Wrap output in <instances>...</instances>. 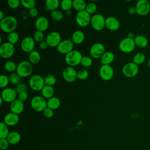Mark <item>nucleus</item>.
Here are the masks:
<instances>
[{"instance_id":"1","label":"nucleus","mask_w":150,"mask_h":150,"mask_svg":"<svg viewBox=\"0 0 150 150\" xmlns=\"http://www.w3.org/2000/svg\"><path fill=\"white\" fill-rule=\"evenodd\" d=\"M18 24L17 19L13 16H5L0 21L1 29L5 33H11L14 32Z\"/></svg>"},{"instance_id":"2","label":"nucleus","mask_w":150,"mask_h":150,"mask_svg":"<svg viewBox=\"0 0 150 150\" xmlns=\"http://www.w3.org/2000/svg\"><path fill=\"white\" fill-rule=\"evenodd\" d=\"M16 71L21 77H27L32 74L33 66L30 62L26 60L22 61L17 65Z\"/></svg>"},{"instance_id":"3","label":"nucleus","mask_w":150,"mask_h":150,"mask_svg":"<svg viewBox=\"0 0 150 150\" xmlns=\"http://www.w3.org/2000/svg\"><path fill=\"white\" fill-rule=\"evenodd\" d=\"M82 54L79 50H73L70 53L66 54L65 62L70 66H76L81 63Z\"/></svg>"},{"instance_id":"4","label":"nucleus","mask_w":150,"mask_h":150,"mask_svg":"<svg viewBox=\"0 0 150 150\" xmlns=\"http://www.w3.org/2000/svg\"><path fill=\"white\" fill-rule=\"evenodd\" d=\"M30 105L33 110L39 112H43V111L47 107L46 98L40 96H37L32 98L30 101Z\"/></svg>"},{"instance_id":"5","label":"nucleus","mask_w":150,"mask_h":150,"mask_svg":"<svg viewBox=\"0 0 150 150\" xmlns=\"http://www.w3.org/2000/svg\"><path fill=\"white\" fill-rule=\"evenodd\" d=\"M29 84L31 89L34 91H41L45 86L44 79L40 75H33L29 81Z\"/></svg>"},{"instance_id":"6","label":"nucleus","mask_w":150,"mask_h":150,"mask_svg":"<svg viewBox=\"0 0 150 150\" xmlns=\"http://www.w3.org/2000/svg\"><path fill=\"white\" fill-rule=\"evenodd\" d=\"M105 21L104 16L102 14L98 13L94 15L91 18L90 23L92 28L97 31L101 30L105 27Z\"/></svg>"},{"instance_id":"7","label":"nucleus","mask_w":150,"mask_h":150,"mask_svg":"<svg viewBox=\"0 0 150 150\" xmlns=\"http://www.w3.org/2000/svg\"><path fill=\"white\" fill-rule=\"evenodd\" d=\"M135 47L134 39L133 38H125L121 40L119 43L120 50L124 53H130Z\"/></svg>"},{"instance_id":"8","label":"nucleus","mask_w":150,"mask_h":150,"mask_svg":"<svg viewBox=\"0 0 150 150\" xmlns=\"http://www.w3.org/2000/svg\"><path fill=\"white\" fill-rule=\"evenodd\" d=\"M15 53V46L9 42H5L0 46V55L2 58L11 57Z\"/></svg>"},{"instance_id":"9","label":"nucleus","mask_w":150,"mask_h":150,"mask_svg":"<svg viewBox=\"0 0 150 150\" xmlns=\"http://www.w3.org/2000/svg\"><path fill=\"white\" fill-rule=\"evenodd\" d=\"M139 71L138 66L133 62L125 64L122 69L123 74L127 77H133L135 76Z\"/></svg>"},{"instance_id":"10","label":"nucleus","mask_w":150,"mask_h":150,"mask_svg":"<svg viewBox=\"0 0 150 150\" xmlns=\"http://www.w3.org/2000/svg\"><path fill=\"white\" fill-rule=\"evenodd\" d=\"M91 18L90 15L84 10L78 12L76 16V21L79 26L85 27L90 23Z\"/></svg>"},{"instance_id":"11","label":"nucleus","mask_w":150,"mask_h":150,"mask_svg":"<svg viewBox=\"0 0 150 150\" xmlns=\"http://www.w3.org/2000/svg\"><path fill=\"white\" fill-rule=\"evenodd\" d=\"M136 13L140 16L147 15L150 11V3L146 0H139L135 6Z\"/></svg>"},{"instance_id":"12","label":"nucleus","mask_w":150,"mask_h":150,"mask_svg":"<svg viewBox=\"0 0 150 150\" xmlns=\"http://www.w3.org/2000/svg\"><path fill=\"white\" fill-rule=\"evenodd\" d=\"M104 53L105 47L101 43H96L90 47V54L94 59L101 58Z\"/></svg>"},{"instance_id":"13","label":"nucleus","mask_w":150,"mask_h":150,"mask_svg":"<svg viewBox=\"0 0 150 150\" xmlns=\"http://www.w3.org/2000/svg\"><path fill=\"white\" fill-rule=\"evenodd\" d=\"M61 35L59 33L56 31L50 32L46 36V42L50 47H57L58 45L62 42Z\"/></svg>"},{"instance_id":"14","label":"nucleus","mask_w":150,"mask_h":150,"mask_svg":"<svg viewBox=\"0 0 150 150\" xmlns=\"http://www.w3.org/2000/svg\"><path fill=\"white\" fill-rule=\"evenodd\" d=\"M62 75L64 80L69 83L74 81L77 78V72L73 67L71 66L65 67L63 70Z\"/></svg>"},{"instance_id":"15","label":"nucleus","mask_w":150,"mask_h":150,"mask_svg":"<svg viewBox=\"0 0 150 150\" xmlns=\"http://www.w3.org/2000/svg\"><path fill=\"white\" fill-rule=\"evenodd\" d=\"M17 92L14 88H6L1 92V98L5 102L11 103L16 99Z\"/></svg>"},{"instance_id":"16","label":"nucleus","mask_w":150,"mask_h":150,"mask_svg":"<svg viewBox=\"0 0 150 150\" xmlns=\"http://www.w3.org/2000/svg\"><path fill=\"white\" fill-rule=\"evenodd\" d=\"M99 74L100 77L105 80H111L114 76V70L110 65H102L99 70Z\"/></svg>"},{"instance_id":"17","label":"nucleus","mask_w":150,"mask_h":150,"mask_svg":"<svg viewBox=\"0 0 150 150\" xmlns=\"http://www.w3.org/2000/svg\"><path fill=\"white\" fill-rule=\"evenodd\" d=\"M73 49V43L70 39L62 40L57 46V49L59 52L66 54L71 52Z\"/></svg>"},{"instance_id":"18","label":"nucleus","mask_w":150,"mask_h":150,"mask_svg":"<svg viewBox=\"0 0 150 150\" xmlns=\"http://www.w3.org/2000/svg\"><path fill=\"white\" fill-rule=\"evenodd\" d=\"M35 40L33 38L30 36L25 37L21 42V47L22 50L26 53H30L34 50V47L35 45Z\"/></svg>"},{"instance_id":"19","label":"nucleus","mask_w":150,"mask_h":150,"mask_svg":"<svg viewBox=\"0 0 150 150\" xmlns=\"http://www.w3.org/2000/svg\"><path fill=\"white\" fill-rule=\"evenodd\" d=\"M49 20L45 16H40L35 21V26L37 30L44 32L49 27Z\"/></svg>"},{"instance_id":"20","label":"nucleus","mask_w":150,"mask_h":150,"mask_svg":"<svg viewBox=\"0 0 150 150\" xmlns=\"http://www.w3.org/2000/svg\"><path fill=\"white\" fill-rule=\"evenodd\" d=\"M120 26L118 20L113 16H108L105 18V26L109 30L112 31L117 30Z\"/></svg>"},{"instance_id":"21","label":"nucleus","mask_w":150,"mask_h":150,"mask_svg":"<svg viewBox=\"0 0 150 150\" xmlns=\"http://www.w3.org/2000/svg\"><path fill=\"white\" fill-rule=\"evenodd\" d=\"M24 109L23 103L19 99H16L12 101L10 104V110L11 112L16 114L17 115L22 112Z\"/></svg>"},{"instance_id":"22","label":"nucleus","mask_w":150,"mask_h":150,"mask_svg":"<svg viewBox=\"0 0 150 150\" xmlns=\"http://www.w3.org/2000/svg\"><path fill=\"white\" fill-rule=\"evenodd\" d=\"M19 121L18 115L13 112H9L6 114L4 118V122L8 126H14L16 125Z\"/></svg>"},{"instance_id":"23","label":"nucleus","mask_w":150,"mask_h":150,"mask_svg":"<svg viewBox=\"0 0 150 150\" xmlns=\"http://www.w3.org/2000/svg\"><path fill=\"white\" fill-rule=\"evenodd\" d=\"M84 33L81 30H78L73 32L71 36L72 42L73 43H75L76 45L81 44L82 42H83L84 40Z\"/></svg>"},{"instance_id":"24","label":"nucleus","mask_w":150,"mask_h":150,"mask_svg":"<svg viewBox=\"0 0 150 150\" xmlns=\"http://www.w3.org/2000/svg\"><path fill=\"white\" fill-rule=\"evenodd\" d=\"M6 139L10 144L15 145L21 141V136L20 134L16 131H11L9 132Z\"/></svg>"},{"instance_id":"25","label":"nucleus","mask_w":150,"mask_h":150,"mask_svg":"<svg viewBox=\"0 0 150 150\" xmlns=\"http://www.w3.org/2000/svg\"><path fill=\"white\" fill-rule=\"evenodd\" d=\"M114 54L111 52H107L101 57V62L103 65H110L114 60Z\"/></svg>"},{"instance_id":"26","label":"nucleus","mask_w":150,"mask_h":150,"mask_svg":"<svg viewBox=\"0 0 150 150\" xmlns=\"http://www.w3.org/2000/svg\"><path fill=\"white\" fill-rule=\"evenodd\" d=\"M60 100L58 97H52L47 101V106L48 108L54 110L60 107Z\"/></svg>"},{"instance_id":"27","label":"nucleus","mask_w":150,"mask_h":150,"mask_svg":"<svg viewBox=\"0 0 150 150\" xmlns=\"http://www.w3.org/2000/svg\"><path fill=\"white\" fill-rule=\"evenodd\" d=\"M42 96L45 98H50L53 97L54 89L52 86L45 85L41 90Z\"/></svg>"},{"instance_id":"28","label":"nucleus","mask_w":150,"mask_h":150,"mask_svg":"<svg viewBox=\"0 0 150 150\" xmlns=\"http://www.w3.org/2000/svg\"><path fill=\"white\" fill-rule=\"evenodd\" d=\"M134 42L135 46L140 48H144L148 45V39L145 36L142 35L137 36L134 38Z\"/></svg>"},{"instance_id":"29","label":"nucleus","mask_w":150,"mask_h":150,"mask_svg":"<svg viewBox=\"0 0 150 150\" xmlns=\"http://www.w3.org/2000/svg\"><path fill=\"white\" fill-rule=\"evenodd\" d=\"M87 4L83 0H74L73 1V7L76 11L80 12L86 9Z\"/></svg>"},{"instance_id":"30","label":"nucleus","mask_w":150,"mask_h":150,"mask_svg":"<svg viewBox=\"0 0 150 150\" xmlns=\"http://www.w3.org/2000/svg\"><path fill=\"white\" fill-rule=\"evenodd\" d=\"M8 126L4 122H0V139L6 138L9 134Z\"/></svg>"},{"instance_id":"31","label":"nucleus","mask_w":150,"mask_h":150,"mask_svg":"<svg viewBox=\"0 0 150 150\" xmlns=\"http://www.w3.org/2000/svg\"><path fill=\"white\" fill-rule=\"evenodd\" d=\"M46 7L49 9V11H53L56 10L60 5V2L59 0H46L45 1Z\"/></svg>"},{"instance_id":"32","label":"nucleus","mask_w":150,"mask_h":150,"mask_svg":"<svg viewBox=\"0 0 150 150\" xmlns=\"http://www.w3.org/2000/svg\"><path fill=\"white\" fill-rule=\"evenodd\" d=\"M29 62L32 64H37L40 60V54L36 50H33L29 55Z\"/></svg>"},{"instance_id":"33","label":"nucleus","mask_w":150,"mask_h":150,"mask_svg":"<svg viewBox=\"0 0 150 150\" xmlns=\"http://www.w3.org/2000/svg\"><path fill=\"white\" fill-rule=\"evenodd\" d=\"M19 39V36L18 34V33L15 32H12L11 33H8V42H9L10 43L13 45L18 42Z\"/></svg>"},{"instance_id":"34","label":"nucleus","mask_w":150,"mask_h":150,"mask_svg":"<svg viewBox=\"0 0 150 150\" xmlns=\"http://www.w3.org/2000/svg\"><path fill=\"white\" fill-rule=\"evenodd\" d=\"M145 60V56L143 53H137L133 57L132 62L136 64H140L143 63Z\"/></svg>"},{"instance_id":"35","label":"nucleus","mask_w":150,"mask_h":150,"mask_svg":"<svg viewBox=\"0 0 150 150\" xmlns=\"http://www.w3.org/2000/svg\"><path fill=\"white\" fill-rule=\"evenodd\" d=\"M21 4L23 7L29 10L35 7L36 1L35 0H21Z\"/></svg>"},{"instance_id":"36","label":"nucleus","mask_w":150,"mask_h":150,"mask_svg":"<svg viewBox=\"0 0 150 150\" xmlns=\"http://www.w3.org/2000/svg\"><path fill=\"white\" fill-rule=\"evenodd\" d=\"M60 6L62 9L66 12L70 10L73 7V1L71 0H62L60 2Z\"/></svg>"},{"instance_id":"37","label":"nucleus","mask_w":150,"mask_h":150,"mask_svg":"<svg viewBox=\"0 0 150 150\" xmlns=\"http://www.w3.org/2000/svg\"><path fill=\"white\" fill-rule=\"evenodd\" d=\"M4 68L7 71L12 72V71H13L14 70H16L17 66L13 61L9 60L5 63Z\"/></svg>"},{"instance_id":"38","label":"nucleus","mask_w":150,"mask_h":150,"mask_svg":"<svg viewBox=\"0 0 150 150\" xmlns=\"http://www.w3.org/2000/svg\"><path fill=\"white\" fill-rule=\"evenodd\" d=\"M45 84L46 86H53V85L55 84L56 82V79L54 76L52 75V74H49L46 76L45 79Z\"/></svg>"},{"instance_id":"39","label":"nucleus","mask_w":150,"mask_h":150,"mask_svg":"<svg viewBox=\"0 0 150 150\" xmlns=\"http://www.w3.org/2000/svg\"><path fill=\"white\" fill-rule=\"evenodd\" d=\"M9 82L12 85H18L19 84L20 80H21V77L16 73H12L9 77Z\"/></svg>"},{"instance_id":"40","label":"nucleus","mask_w":150,"mask_h":150,"mask_svg":"<svg viewBox=\"0 0 150 150\" xmlns=\"http://www.w3.org/2000/svg\"><path fill=\"white\" fill-rule=\"evenodd\" d=\"M50 14V16H51L53 20L56 21H61L63 18V13L58 10H55V11H51Z\"/></svg>"},{"instance_id":"41","label":"nucleus","mask_w":150,"mask_h":150,"mask_svg":"<svg viewBox=\"0 0 150 150\" xmlns=\"http://www.w3.org/2000/svg\"><path fill=\"white\" fill-rule=\"evenodd\" d=\"M80 64L84 67H88L92 65L93 60L89 56H83L82 57Z\"/></svg>"},{"instance_id":"42","label":"nucleus","mask_w":150,"mask_h":150,"mask_svg":"<svg viewBox=\"0 0 150 150\" xmlns=\"http://www.w3.org/2000/svg\"><path fill=\"white\" fill-rule=\"evenodd\" d=\"M97 7L96 4L93 2H90L88 4H87L85 10L87 12H88L90 15L95 13L97 11Z\"/></svg>"},{"instance_id":"43","label":"nucleus","mask_w":150,"mask_h":150,"mask_svg":"<svg viewBox=\"0 0 150 150\" xmlns=\"http://www.w3.org/2000/svg\"><path fill=\"white\" fill-rule=\"evenodd\" d=\"M88 71L86 69H81L77 72V79L80 80H85L88 77Z\"/></svg>"},{"instance_id":"44","label":"nucleus","mask_w":150,"mask_h":150,"mask_svg":"<svg viewBox=\"0 0 150 150\" xmlns=\"http://www.w3.org/2000/svg\"><path fill=\"white\" fill-rule=\"evenodd\" d=\"M33 38L35 40V41L40 43L41 42H42V40L44 38V34H43V32L36 30L33 34Z\"/></svg>"},{"instance_id":"45","label":"nucleus","mask_w":150,"mask_h":150,"mask_svg":"<svg viewBox=\"0 0 150 150\" xmlns=\"http://www.w3.org/2000/svg\"><path fill=\"white\" fill-rule=\"evenodd\" d=\"M9 82V79L8 76L6 75L2 74L0 76V87L4 88L6 87Z\"/></svg>"},{"instance_id":"46","label":"nucleus","mask_w":150,"mask_h":150,"mask_svg":"<svg viewBox=\"0 0 150 150\" xmlns=\"http://www.w3.org/2000/svg\"><path fill=\"white\" fill-rule=\"evenodd\" d=\"M8 5L12 9L17 8L21 4V1L19 0H8L7 1Z\"/></svg>"},{"instance_id":"47","label":"nucleus","mask_w":150,"mask_h":150,"mask_svg":"<svg viewBox=\"0 0 150 150\" xmlns=\"http://www.w3.org/2000/svg\"><path fill=\"white\" fill-rule=\"evenodd\" d=\"M9 144L6 138L0 139V148L1 150H6L9 148Z\"/></svg>"},{"instance_id":"48","label":"nucleus","mask_w":150,"mask_h":150,"mask_svg":"<svg viewBox=\"0 0 150 150\" xmlns=\"http://www.w3.org/2000/svg\"><path fill=\"white\" fill-rule=\"evenodd\" d=\"M27 89H28L27 86L25 83H19L16 86L15 90L17 92V93L19 94L23 91H26Z\"/></svg>"},{"instance_id":"49","label":"nucleus","mask_w":150,"mask_h":150,"mask_svg":"<svg viewBox=\"0 0 150 150\" xmlns=\"http://www.w3.org/2000/svg\"><path fill=\"white\" fill-rule=\"evenodd\" d=\"M43 115L47 118H52L54 115V111L53 110L47 107L43 111Z\"/></svg>"},{"instance_id":"50","label":"nucleus","mask_w":150,"mask_h":150,"mask_svg":"<svg viewBox=\"0 0 150 150\" xmlns=\"http://www.w3.org/2000/svg\"><path fill=\"white\" fill-rule=\"evenodd\" d=\"M28 97V93L27 91H23V92L20 93L18 94V99L22 101V102L26 100Z\"/></svg>"},{"instance_id":"51","label":"nucleus","mask_w":150,"mask_h":150,"mask_svg":"<svg viewBox=\"0 0 150 150\" xmlns=\"http://www.w3.org/2000/svg\"><path fill=\"white\" fill-rule=\"evenodd\" d=\"M29 14L30 15V16L35 18V17L37 16V15L38 14V11L35 7H34L29 10Z\"/></svg>"},{"instance_id":"52","label":"nucleus","mask_w":150,"mask_h":150,"mask_svg":"<svg viewBox=\"0 0 150 150\" xmlns=\"http://www.w3.org/2000/svg\"><path fill=\"white\" fill-rule=\"evenodd\" d=\"M39 48L42 50H45L49 46L46 41H42L39 43Z\"/></svg>"},{"instance_id":"53","label":"nucleus","mask_w":150,"mask_h":150,"mask_svg":"<svg viewBox=\"0 0 150 150\" xmlns=\"http://www.w3.org/2000/svg\"><path fill=\"white\" fill-rule=\"evenodd\" d=\"M128 13L131 15H134L136 13V9H135V8H134V7H131L129 8L128 9Z\"/></svg>"},{"instance_id":"54","label":"nucleus","mask_w":150,"mask_h":150,"mask_svg":"<svg viewBox=\"0 0 150 150\" xmlns=\"http://www.w3.org/2000/svg\"><path fill=\"white\" fill-rule=\"evenodd\" d=\"M4 12L2 11H0V20H2L4 18Z\"/></svg>"},{"instance_id":"55","label":"nucleus","mask_w":150,"mask_h":150,"mask_svg":"<svg viewBox=\"0 0 150 150\" xmlns=\"http://www.w3.org/2000/svg\"><path fill=\"white\" fill-rule=\"evenodd\" d=\"M71 11L70 10L66 11V14H67V15H71Z\"/></svg>"},{"instance_id":"56","label":"nucleus","mask_w":150,"mask_h":150,"mask_svg":"<svg viewBox=\"0 0 150 150\" xmlns=\"http://www.w3.org/2000/svg\"><path fill=\"white\" fill-rule=\"evenodd\" d=\"M0 101H1V103H0V105H2V101H4V100H3V99H2L1 97L0 98Z\"/></svg>"},{"instance_id":"57","label":"nucleus","mask_w":150,"mask_h":150,"mask_svg":"<svg viewBox=\"0 0 150 150\" xmlns=\"http://www.w3.org/2000/svg\"><path fill=\"white\" fill-rule=\"evenodd\" d=\"M148 65H149V68H150V59H149V60H148Z\"/></svg>"},{"instance_id":"58","label":"nucleus","mask_w":150,"mask_h":150,"mask_svg":"<svg viewBox=\"0 0 150 150\" xmlns=\"http://www.w3.org/2000/svg\"><path fill=\"white\" fill-rule=\"evenodd\" d=\"M45 9V11H49V9H47L46 7Z\"/></svg>"}]
</instances>
